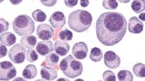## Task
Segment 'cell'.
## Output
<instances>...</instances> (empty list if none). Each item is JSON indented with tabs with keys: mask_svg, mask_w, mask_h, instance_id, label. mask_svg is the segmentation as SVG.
<instances>
[{
	"mask_svg": "<svg viewBox=\"0 0 145 81\" xmlns=\"http://www.w3.org/2000/svg\"><path fill=\"white\" fill-rule=\"evenodd\" d=\"M127 21L122 14L107 12L99 16L96 21L97 38L101 43L112 46L119 43L125 37Z\"/></svg>",
	"mask_w": 145,
	"mask_h": 81,
	"instance_id": "obj_1",
	"label": "cell"
},
{
	"mask_svg": "<svg viewBox=\"0 0 145 81\" xmlns=\"http://www.w3.org/2000/svg\"><path fill=\"white\" fill-rule=\"evenodd\" d=\"M92 23V16L89 12L76 10L70 14L69 16V26L74 31L81 33L89 29Z\"/></svg>",
	"mask_w": 145,
	"mask_h": 81,
	"instance_id": "obj_2",
	"label": "cell"
},
{
	"mask_svg": "<svg viewBox=\"0 0 145 81\" xmlns=\"http://www.w3.org/2000/svg\"><path fill=\"white\" fill-rule=\"evenodd\" d=\"M59 68L64 75L70 78H74L81 75L83 71L81 62L72 55H68L60 62Z\"/></svg>",
	"mask_w": 145,
	"mask_h": 81,
	"instance_id": "obj_3",
	"label": "cell"
},
{
	"mask_svg": "<svg viewBox=\"0 0 145 81\" xmlns=\"http://www.w3.org/2000/svg\"><path fill=\"white\" fill-rule=\"evenodd\" d=\"M13 30L19 36H29L35 31L34 21L29 16L23 14L16 17L12 23Z\"/></svg>",
	"mask_w": 145,
	"mask_h": 81,
	"instance_id": "obj_4",
	"label": "cell"
},
{
	"mask_svg": "<svg viewBox=\"0 0 145 81\" xmlns=\"http://www.w3.org/2000/svg\"><path fill=\"white\" fill-rule=\"evenodd\" d=\"M26 50L20 44H16L8 52V57L15 64H22L25 60Z\"/></svg>",
	"mask_w": 145,
	"mask_h": 81,
	"instance_id": "obj_5",
	"label": "cell"
},
{
	"mask_svg": "<svg viewBox=\"0 0 145 81\" xmlns=\"http://www.w3.org/2000/svg\"><path fill=\"white\" fill-rule=\"evenodd\" d=\"M17 74L15 66L9 61H3L0 64V78L2 81H8Z\"/></svg>",
	"mask_w": 145,
	"mask_h": 81,
	"instance_id": "obj_6",
	"label": "cell"
},
{
	"mask_svg": "<svg viewBox=\"0 0 145 81\" xmlns=\"http://www.w3.org/2000/svg\"><path fill=\"white\" fill-rule=\"evenodd\" d=\"M36 34L37 38L43 41H49L54 35V30L52 27L46 23L38 25L37 28Z\"/></svg>",
	"mask_w": 145,
	"mask_h": 81,
	"instance_id": "obj_7",
	"label": "cell"
},
{
	"mask_svg": "<svg viewBox=\"0 0 145 81\" xmlns=\"http://www.w3.org/2000/svg\"><path fill=\"white\" fill-rule=\"evenodd\" d=\"M104 62L106 67L110 69L118 68L121 64V59L118 55L112 51H108L105 54Z\"/></svg>",
	"mask_w": 145,
	"mask_h": 81,
	"instance_id": "obj_8",
	"label": "cell"
},
{
	"mask_svg": "<svg viewBox=\"0 0 145 81\" xmlns=\"http://www.w3.org/2000/svg\"><path fill=\"white\" fill-rule=\"evenodd\" d=\"M88 46L84 42L76 43L72 48V55L79 60L85 59L88 55Z\"/></svg>",
	"mask_w": 145,
	"mask_h": 81,
	"instance_id": "obj_9",
	"label": "cell"
},
{
	"mask_svg": "<svg viewBox=\"0 0 145 81\" xmlns=\"http://www.w3.org/2000/svg\"><path fill=\"white\" fill-rule=\"evenodd\" d=\"M49 22L54 29H61L66 24V17L62 12H55L51 15Z\"/></svg>",
	"mask_w": 145,
	"mask_h": 81,
	"instance_id": "obj_10",
	"label": "cell"
},
{
	"mask_svg": "<svg viewBox=\"0 0 145 81\" xmlns=\"http://www.w3.org/2000/svg\"><path fill=\"white\" fill-rule=\"evenodd\" d=\"M54 50L53 43L51 41H41L37 43L36 46V51L41 56H46L51 54Z\"/></svg>",
	"mask_w": 145,
	"mask_h": 81,
	"instance_id": "obj_11",
	"label": "cell"
},
{
	"mask_svg": "<svg viewBox=\"0 0 145 81\" xmlns=\"http://www.w3.org/2000/svg\"><path fill=\"white\" fill-rule=\"evenodd\" d=\"M128 27L130 33L140 34L143 30L144 24L137 17H132L129 20Z\"/></svg>",
	"mask_w": 145,
	"mask_h": 81,
	"instance_id": "obj_12",
	"label": "cell"
},
{
	"mask_svg": "<svg viewBox=\"0 0 145 81\" xmlns=\"http://www.w3.org/2000/svg\"><path fill=\"white\" fill-rule=\"evenodd\" d=\"M54 50L57 55L60 56H65L69 52L70 45L65 41L57 40L54 45Z\"/></svg>",
	"mask_w": 145,
	"mask_h": 81,
	"instance_id": "obj_13",
	"label": "cell"
},
{
	"mask_svg": "<svg viewBox=\"0 0 145 81\" xmlns=\"http://www.w3.org/2000/svg\"><path fill=\"white\" fill-rule=\"evenodd\" d=\"M40 74L42 78L49 81L55 80L57 77V72L56 69L50 67L43 66L41 69Z\"/></svg>",
	"mask_w": 145,
	"mask_h": 81,
	"instance_id": "obj_14",
	"label": "cell"
},
{
	"mask_svg": "<svg viewBox=\"0 0 145 81\" xmlns=\"http://www.w3.org/2000/svg\"><path fill=\"white\" fill-rule=\"evenodd\" d=\"M20 43L23 47L29 50H33L37 44V38L33 35L23 36L21 39Z\"/></svg>",
	"mask_w": 145,
	"mask_h": 81,
	"instance_id": "obj_15",
	"label": "cell"
},
{
	"mask_svg": "<svg viewBox=\"0 0 145 81\" xmlns=\"http://www.w3.org/2000/svg\"><path fill=\"white\" fill-rule=\"evenodd\" d=\"M0 40L1 44L7 46L14 45L16 41V37L14 34L11 32H5L1 34L0 36Z\"/></svg>",
	"mask_w": 145,
	"mask_h": 81,
	"instance_id": "obj_16",
	"label": "cell"
},
{
	"mask_svg": "<svg viewBox=\"0 0 145 81\" xmlns=\"http://www.w3.org/2000/svg\"><path fill=\"white\" fill-rule=\"evenodd\" d=\"M37 74V68L33 64H29L23 71V77L27 79H32Z\"/></svg>",
	"mask_w": 145,
	"mask_h": 81,
	"instance_id": "obj_17",
	"label": "cell"
},
{
	"mask_svg": "<svg viewBox=\"0 0 145 81\" xmlns=\"http://www.w3.org/2000/svg\"><path fill=\"white\" fill-rule=\"evenodd\" d=\"M131 7L136 14H139L145 10L144 0H134L131 4Z\"/></svg>",
	"mask_w": 145,
	"mask_h": 81,
	"instance_id": "obj_18",
	"label": "cell"
},
{
	"mask_svg": "<svg viewBox=\"0 0 145 81\" xmlns=\"http://www.w3.org/2000/svg\"><path fill=\"white\" fill-rule=\"evenodd\" d=\"M90 58L92 61L95 62H99L103 59V52L100 48L94 47L91 50Z\"/></svg>",
	"mask_w": 145,
	"mask_h": 81,
	"instance_id": "obj_19",
	"label": "cell"
},
{
	"mask_svg": "<svg viewBox=\"0 0 145 81\" xmlns=\"http://www.w3.org/2000/svg\"><path fill=\"white\" fill-rule=\"evenodd\" d=\"M133 72L137 77H145V64L137 63L133 67Z\"/></svg>",
	"mask_w": 145,
	"mask_h": 81,
	"instance_id": "obj_20",
	"label": "cell"
},
{
	"mask_svg": "<svg viewBox=\"0 0 145 81\" xmlns=\"http://www.w3.org/2000/svg\"><path fill=\"white\" fill-rule=\"evenodd\" d=\"M59 61V57L58 56V55L55 53H51L46 57L45 63L50 66H56Z\"/></svg>",
	"mask_w": 145,
	"mask_h": 81,
	"instance_id": "obj_21",
	"label": "cell"
},
{
	"mask_svg": "<svg viewBox=\"0 0 145 81\" xmlns=\"http://www.w3.org/2000/svg\"><path fill=\"white\" fill-rule=\"evenodd\" d=\"M118 78L119 81H133L134 77L132 73L128 70H121L118 73Z\"/></svg>",
	"mask_w": 145,
	"mask_h": 81,
	"instance_id": "obj_22",
	"label": "cell"
},
{
	"mask_svg": "<svg viewBox=\"0 0 145 81\" xmlns=\"http://www.w3.org/2000/svg\"><path fill=\"white\" fill-rule=\"evenodd\" d=\"M32 17L33 19L37 22H43L45 21L46 19V14L39 9L34 10L32 12Z\"/></svg>",
	"mask_w": 145,
	"mask_h": 81,
	"instance_id": "obj_23",
	"label": "cell"
},
{
	"mask_svg": "<svg viewBox=\"0 0 145 81\" xmlns=\"http://www.w3.org/2000/svg\"><path fill=\"white\" fill-rule=\"evenodd\" d=\"M59 38L63 41H71L73 38V34L67 29L61 30L59 34Z\"/></svg>",
	"mask_w": 145,
	"mask_h": 81,
	"instance_id": "obj_24",
	"label": "cell"
},
{
	"mask_svg": "<svg viewBox=\"0 0 145 81\" xmlns=\"http://www.w3.org/2000/svg\"><path fill=\"white\" fill-rule=\"evenodd\" d=\"M102 4L103 6L108 10H115L118 6V3L116 0H104Z\"/></svg>",
	"mask_w": 145,
	"mask_h": 81,
	"instance_id": "obj_25",
	"label": "cell"
},
{
	"mask_svg": "<svg viewBox=\"0 0 145 81\" xmlns=\"http://www.w3.org/2000/svg\"><path fill=\"white\" fill-rule=\"evenodd\" d=\"M103 78L105 81H116L115 73L110 70H106L103 73Z\"/></svg>",
	"mask_w": 145,
	"mask_h": 81,
	"instance_id": "obj_26",
	"label": "cell"
},
{
	"mask_svg": "<svg viewBox=\"0 0 145 81\" xmlns=\"http://www.w3.org/2000/svg\"><path fill=\"white\" fill-rule=\"evenodd\" d=\"M38 59V55L34 50H29L27 52V60L30 62H34Z\"/></svg>",
	"mask_w": 145,
	"mask_h": 81,
	"instance_id": "obj_27",
	"label": "cell"
},
{
	"mask_svg": "<svg viewBox=\"0 0 145 81\" xmlns=\"http://www.w3.org/2000/svg\"><path fill=\"white\" fill-rule=\"evenodd\" d=\"M9 27V23L3 18H1L0 19V32L1 34H3V32L7 31Z\"/></svg>",
	"mask_w": 145,
	"mask_h": 81,
	"instance_id": "obj_28",
	"label": "cell"
},
{
	"mask_svg": "<svg viewBox=\"0 0 145 81\" xmlns=\"http://www.w3.org/2000/svg\"><path fill=\"white\" fill-rule=\"evenodd\" d=\"M65 4L67 6H69L70 8H72L77 5V4L78 3V0H65L64 1Z\"/></svg>",
	"mask_w": 145,
	"mask_h": 81,
	"instance_id": "obj_29",
	"label": "cell"
},
{
	"mask_svg": "<svg viewBox=\"0 0 145 81\" xmlns=\"http://www.w3.org/2000/svg\"><path fill=\"white\" fill-rule=\"evenodd\" d=\"M40 2L45 6L50 7V6H54L56 3H57V1L56 0H48V1H42L41 0Z\"/></svg>",
	"mask_w": 145,
	"mask_h": 81,
	"instance_id": "obj_30",
	"label": "cell"
},
{
	"mask_svg": "<svg viewBox=\"0 0 145 81\" xmlns=\"http://www.w3.org/2000/svg\"><path fill=\"white\" fill-rule=\"evenodd\" d=\"M0 47H1V55H0V57H1V58H3L6 56L7 54V48L3 44H1Z\"/></svg>",
	"mask_w": 145,
	"mask_h": 81,
	"instance_id": "obj_31",
	"label": "cell"
},
{
	"mask_svg": "<svg viewBox=\"0 0 145 81\" xmlns=\"http://www.w3.org/2000/svg\"><path fill=\"white\" fill-rule=\"evenodd\" d=\"M90 3V1L88 0H81L80 1V5L82 7H86Z\"/></svg>",
	"mask_w": 145,
	"mask_h": 81,
	"instance_id": "obj_32",
	"label": "cell"
},
{
	"mask_svg": "<svg viewBox=\"0 0 145 81\" xmlns=\"http://www.w3.org/2000/svg\"><path fill=\"white\" fill-rule=\"evenodd\" d=\"M139 17L141 21H145V12H142V13L140 14Z\"/></svg>",
	"mask_w": 145,
	"mask_h": 81,
	"instance_id": "obj_33",
	"label": "cell"
},
{
	"mask_svg": "<svg viewBox=\"0 0 145 81\" xmlns=\"http://www.w3.org/2000/svg\"><path fill=\"white\" fill-rule=\"evenodd\" d=\"M12 81H27V80H26L22 77H16L15 79Z\"/></svg>",
	"mask_w": 145,
	"mask_h": 81,
	"instance_id": "obj_34",
	"label": "cell"
},
{
	"mask_svg": "<svg viewBox=\"0 0 145 81\" xmlns=\"http://www.w3.org/2000/svg\"><path fill=\"white\" fill-rule=\"evenodd\" d=\"M56 81H70V80L67 78H58Z\"/></svg>",
	"mask_w": 145,
	"mask_h": 81,
	"instance_id": "obj_35",
	"label": "cell"
},
{
	"mask_svg": "<svg viewBox=\"0 0 145 81\" xmlns=\"http://www.w3.org/2000/svg\"><path fill=\"white\" fill-rule=\"evenodd\" d=\"M10 2L11 3H12V4H14V5H18V4H19L20 3H21V2H22V1H16V2H14V1H10Z\"/></svg>",
	"mask_w": 145,
	"mask_h": 81,
	"instance_id": "obj_36",
	"label": "cell"
},
{
	"mask_svg": "<svg viewBox=\"0 0 145 81\" xmlns=\"http://www.w3.org/2000/svg\"><path fill=\"white\" fill-rule=\"evenodd\" d=\"M74 81H85V80L81 79V78H78V79H76V80H74Z\"/></svg>",
	"mask_w": 145,
	"mask_h": 81,
	"instance_id": "obj_37",
	"label": "cell"
},
{
	"mask_svg": "<svg viewBox=\"0 0 145 81\" xmlns=\"http://www.w3.org/2000/svg\"><path fill=\"white\" fill-rule=\"evenodd\" d=\"M130 1H119V2H121V3H128V2H129Z\"/></svg>",
	"mask_w": 145,
	"mask_h": 81,
	"instance_id": "obj_38",
	"label": "cell"
},
{
	"mask_svg": "<svg viewBox=\"0 0 145 81\" xmlns=\"http://www.w3.org/2000/svg\"><path fill=\"white\" fill-rule=\"evenodd\" d=\"M36 81H46V80H43V79H38V80H36Z\"/></svg>",
	"mask_w": 145,
	"mask_h": 81,
	"instance_id": "obj_39",
	"label": "cell"
},
{
	"mask_svg": "<svg viewBox=\"0 0 145 81\" xmlns=\"http://www.w3.org/2000/svg\"><path fill=\"white\" fill-rule=\"evenodd\" d=\"M98 81H102V80H98Z\"/></svg>",
	"mask_w": 145,
	"mask_h": 81,
	"instance_id": "obj_40",
	"label": "cell"
}]
</instances>
